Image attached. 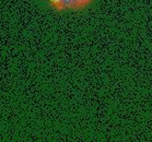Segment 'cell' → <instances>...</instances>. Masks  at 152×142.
<instances>
[{"label":"cell","mask_w":152,"mask_h":142,"mask_svg":"<svg viewBox=\"0 0 152 142\" xmlns=\"http://www.w3.org/2000/svg\"><path fill=\"white\" fill-rule=\"evenodd\" d=\"M57 11H75L88 7L93 0H47Z\"/></svg>","instance_id":"obj_1"}]
</instances>
